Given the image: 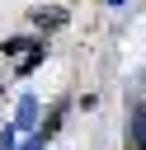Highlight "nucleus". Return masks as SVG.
<instances>
[{"label": "nucleus", "mask_w": 146, "mask_h": 150, "mask_svg": "<svg viewBox=\"0 0 146 150\" xmlns=\"http://www.w3.org/2000/svg\"><path fill=\"white\" fill-rule=\"evenodd\" d=\"M127 145H132V150H146V103L132 112V127H127Z\"/></svg>", "instance_id": "nucleus-1"}]
</instances>
